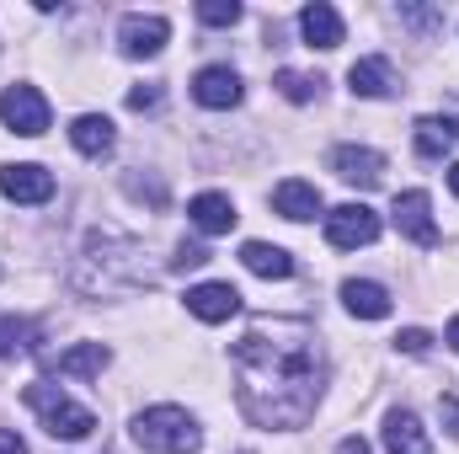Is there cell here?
Masks as SVG:
<instances>
[{
  "mask_svg": "<svg viewBox=\"0 0 459 454\" xmlns=\"http://www.w3.org/2000/svg\"><path fill=\"white\" fill-rule=\"evenodd\" d=\"M230 369H235V401L256 428H305L316 417L326 385V353L316 327L262 316L235 342Z\"/></svg>",
  "mask_w": 459,
  "mask_h": 454,
  "instance_id": "obj_1",
  "label": "cell"
},
{
  "mask_svg": "<svg viewBox=\"0 0 459 454\" xmlns=\"http://www.w3.org/2000/svg\"><path fill=\"white\" fill-rule=\"evenodd\" d=\"M22 401H27V412H38V423H43L59 444H81V439L97 433V417H91L86 406H75V401H70L59 385H48V380L22 385Z\"/></svg>",
  "mask_w": 459,
  "mask_h": 454,
  "instance_id": "obj_2",
  "label": "cell"
},
{
  "mask_svg": "<svg viewBox=\"0 0 459 454\" xmlns=\"http://www.w3.org/2000/svg\"><path fill=\"white\" fill-rule=\"evenodd\" d=\"M134 444L150 454H198L204 450V433L193 423V412L182 406H150L134 417Z\"/></svg>",
  "mask_w": 459,
  "mask_h": 454,
  "instance_id": "obj_3",
  "label": "cell"
},
{
  "mask_svg": "<svg viewBox=\"0 0 459 454\" xmlns=\"http://www.w3.org/2000/svg\"><path fill=\"white\" fill-rule=\"evenodd\" d=\"M0 118H5L11 134L38 139V134L48 128V102H43L38 86H5V97H0Z\"/></svg>",
  "mask_w": 459,
  "mask_h": 454,
  "instance_id": "obj_4",
  "label": "cell"
},
{
  "mask_svg": "<svg viewBox=\"0 0 459 454\" xmlns=\"http://www.w3.org/2000/svg\"><path fill=\"white\" fill-rule=\"evenodd\" d=\"M326 240L337 251H352V246H374L379 240V214L368 204H342L326 214Z\"/></svg>",
  "mask_w": 459,
  "mask_h": 454,
  "instance_id": "obj_5",
  "label": "cell"
},
{
  "mask_svg": "<svg viewBox=\"0 0 459 454\" xmlns=\"http://www.w3.org/2000/svg\"><path fill=\"white\" fill-rule=\"evenodd\" d=\"M390 220L401 235H411L417 246H438V225H433V198L422 193V188H411V193H395V209H390Z\"/></svg>",
  "mask_w": 459,
  "mask_h": 454,
  "instance_id": "obj_6",
  "label": "cell"
},
{
  "mask_svg": "<svg viewBox=\"0 0 459 454\" xmlns=\"http://www.w3.org/2000/svg\"><path fill=\"white\" fill-rule=\"evenodd\" d=\"M166 38H171V22H166V16H139V11H134V16L117 22V43H123L128 59H150V54H160Z\"/></svg>",
  "mask_w": 459,
  "mask_h": 454,
  "instance_id": "obj_7",
  "label": "cell"
},
{
  "mask_svg": "<svg viewBox=\"0 0 459 454\" xmlns=\"http://www.w3.org/2000/svg\"><path fill=\"white\" fill-rule=\"evenodd\" d=\"M0 193L11 204H48L54 198V171L22 161V166H0Z\"/></svg>",
  "mask_w": 459,
  "mask_h": 454,
  "instance_id": "obj_8",
  "label": "cell"
},
{
  "mask_svg": "<svg viewBox=\"0 0 459 454\" xmlns=\"http://www.w3.org/2000/svg\"><path fill=\"white\" fill-rule=\"evenodd\" d=\"M332 171L352 182V188H379L385 182V155L368 150V144H337L332 150Z\"/></svg>",
  "mask_w": 459,
  "mask_h": 454,
  "instance_id": "obj_9",
  "label": "cell"
},
{
  "mask_svg": "<svg viewBox=\"0 0 459 454\" xmlns=\"http://www.w3.org/2000/svg\"><path fill=\"white\" fill-rule=\"evenodd\" d=\"M187 310H193L198 321L220 327V321H230V316L240 310V289H235V284H198V289H187Z\"/></svg>",
  "mask_w": 459,
  "mask_h": 454,
  "instance_id": "obj_10",
  "label": "cell"
},
{
  "mask_svg": "<svg viewBox=\"0 0 459 454\" xmlns=\"http://www.w3.org/2000/svg\"><path fill=\"white\" fill-rule=\"evenodd\" d=\"M299 38H305L310 48H342L347 27H342V16H337V5H326V0L305 5V11H299Z\"/></svg>",
  "mask_w": 459,
  "mask_h": 454,
  "instance_id": "obj_11",
  "label": "cell"
},
{
  "mask_svg": "<svg viewBox=\"0 0 459 454\" xmlns=\"http://www.w3.org/2000/svg\"><path fill=\"white\" fill-rule=\"evenodd\" d=\"M193 97H198L204 108L225 113V108L240 102V75H235L230 65H209V70H198V75H193Z\"/></svg>",
  "mask_w": 459,
  "mask_h": 454,
  "instance_id": "obj_12",
  "label": "cell"
},
{
  "mask_svg": "<svg viewBox=\"0 0 459 454\" xmlns=\"http://www.w3.org/2000/svg\"><path fill=\"white\" fill-rule=\"evenodd\" d=\"M385 450L390 454H433V439H428V428L417 423V412L395 406V412L385 417Z\"/></svg>",
  "mask_w": 459,
  "mask_h": 454,
  "instance_id": "obj_13",
  "label": "cell"
},
{
  "mask_svg": "<svg viewBox=\"0 0 459 454\" xmlns=\"http://www.w3.org/2000/svg\"><path fill=\"white\" fill-rule=\"evenodd\" d=\"M70 144H75L86 161H102V155H113V144H117L113 118H102V113L75 118V123H70Z\"/></svg>",
  "mask_w": 459,
  "mask_h": 454,
  "instance_id": "obj_14",
  "label": "cell"
},
{
  "mask_svg": "<svg viewBox=\"0 0 459 454\" xmlns=\"http://www.w3.org/2000/svg\"><path fill=\"white\" fill-rule=\"evenodd\" d=\"M273 209H278L283 220H316V214H321V193H316L310 182L289 177V182L273 188Z\"/></svg>",
  "mask_w": 459,
  "mask_h": 454,
  "instance_id": "obj_15",
  "label": "cell"
},
{
  "mask_svg": "<svg viewBox=\"0 0 459 454\" xmlns=\"http://www.w3.org/2000/svg\"><path fill=\"white\" fill-rule=\"evenodd\" d=\"M342 305L358 316V321H385V316H390V294H385L379 284H368V278H347Z\"/></svg>",
  "mask_w": 459,
  "mask_h": 454,
  "instance_id": "obj_16",
  "label": "cell"
},
{
  "mask_svg": "<svg viewBox=\"0 0 459 454\" xmlns=\"http://www.w3.org/2000/svg\"><path fill=\"white\" fill-rule=\"evenodd\" d=\"M347 86H352V97H390V92H395V75H390V59H379V54H368V59H358V65L347 70Z\"/></svg>",
  "mask_w": 459,
  "mask_h": 454,
  "instance_id": "obj_17",
  "label": "cell"
},
{
  "mask_svg": "<svg viewBox=\"0 0 459 454\" xmlns=\"http://www.w3.org/2000/svg\"><path fill=\"white\" fill-rule=\"evenodd\" d=\"M187 220L204 230V235H225L235 225V204H230L225 193H198L193 204H187Z\"/></svg>",
  "mask_w": 459,
  "mask_h": 454,
  "instance_id": "obj_18",
  "label": "cell"
},
{
  "mask_svg": "<svg viewBox=\"0 0 459 454\" xmlns=\"http://www.w3.org/2000/svg\"><path fill=\"white\" fill-rule=\"evenodd\" d=\"M240 262L256 273V278H294V257L283 246H267V240H246L240 246Z\"/></svg>",
  "mask_w": 459,
  "mask_h": 454,
  "instance_id": "obj_19",
  "label": "cell"
},
{
  "mask_svg": "<svg viewBox=\"0 0 459 454\" xmlns=\"http://www.w3.org/2000/svg\"><path fill=\"white\" fill-rule=\"evenodd\" d=\"M459 144V123L455 118H417V155L422 161H438Z\"/></svg>",
  "mask_w": 459,
  "mask_h": 454,
  "instance_id": "obj_20",
  "label": "cell"
},
{
  "mask_svg": "<svg viewBox=\"0 0 459 454\" xmlns=\"http://www.w3.org/2000/svg\"><path fill=\"white\" fill-rule=\"evenodd\" d=\"M108 347L102 342H81V347H70V353H59V374H70V380H97L102 369H108Z\"/></svg>",
  "mask_w": 459,
  "mask_h": 454,
  "instance_id": "obj_21",
  "label": "cell"
},
{
  "mask_svg": "<svg viewBox=\"0 0 459 454\" xmlns=\"http://www.w3.org/2000/svg\"><path fill=\"white\" fill-rule=\"evenodd\" d=\"M273 86H278V97H289V102H316L326 81H321V75H299V70H278Z\"/></svg>",
  "mask_w": 459,
  "mask_h": 454,
  "instance_id": "obj_22",
  "label": "cell"
},
{
  "mask_svg": "<svg viewBox=\"0 0 459 454\" xmlns=\"http://www.w3.org/2000/svg\"><path fill=\"white\" fill-rule=\"evenodd\" d=\"M38 347V327L16 321V316H0V358H16V353H32Z\"/></svg>",
  "mask_w": 459,
  "mask_h": 454,
  "instance_id": "obj_23",
  "label": "cell"
},
{
  "mask_svg": "<svg viewBox=\"0 0 459 454\" xmlns=\"http://www.w3.org/2000/svg\"><path fill=\"white\" fill-rule=\"evenodd\" d=\"M198 22H209V27H235V22H240V5H235V0H204V5H198Z\"/></svg>",
  "mask_w": 459,
  "mask_h": 454,
  "instance_id": "obj_24",
  "label": "cell"
},
{
  "mask_svg": "<svg viewBox=\"0 0 459 454\" xmlns=\"http://www.w3.org/2000/svg\"><path fill=\"white\" fill-rule=\"evenodd\" d=\"M204 262H209V246H198V240H182L171 257V267H204Z\"/></svg>",
  "mask_w": 459,
  "mask_h": 454,
  "instance_id": "obj_25",
  "label": "cell"
},
{
  "mask_svg": "<svg viewBox=\"0 0 459 454\" xmlns=\"http://www.w3.org/2000/svg\"><path fill=\"white\" fill-rule=\"evenodd\" d=\"M395 347H401V353H411V358H422V353H428V347H433V337H428V332H422V327H406V332H401V337H395Z\"/></svg>",
  "mask_w": 459,
  "mask_h": 454,
  "instance_id": "obj_26",
  "label": "cell"
},
{
  "mask_svg": "<svg viewBox=\"0 0 459 454\" xmlns=\"http://www.w3.org/2000/svg\"><path fill=\"white\" fill-rule=\"evenodd\" d=\"M128 108H134V113H155V108H160V86H134V92H128Z\"/></svg>",
  "mask_w": 459,
  "mask_h": 454,
  "instance_id": "obj_27",
  "label": "cell"
},
{
  "mask_svg": "<svg viewBox=\"0 0 459 454\" xmlns=\"http://www.w3.org/2000/svg\"><path fill=\"white\" fill-rule=\"evenodd\" d=\"M438 417H444V428L459 439V396H438Z\"/></svg>",
  "mask_w": 459,
  "mask_h": 454,
  "instance_id": "obj_28",
  "label": "cell"
},
{
  "mask_svg": "<svg viewBox=\"0 0 459 454\" xmlns=\"http://www.w3.org/2000/svg\"><path fill=\"white\" fill-rule=\"evenodd\" d=\"M0 454H27V444H22L11 428H0Z\"/></svg>",
  "mask_w": 459,
  "mask_h": 454,
  "instance_id": "obj_29",
  "label": "cell"
},
{
  "mask_svg": "<svg viewBox=\"0 0 459 454\" xmlns=\"http://www.w3.org/2000/svg\"><path fill=\"white\" fill-rule=\"evenodd\" d=\"M337 454H368V444H363V439H358V433H347L342 444H337Z\"/></svg>",
  "mask_w": 459,
  "mask_h": 454,
  "instance_id": "obj_30",
  "label": "cell"
},
{
  "mask_svg": "<svg viewBox=\"0 0 459 454\" xmlns=\"http://www.w3.org/2000/svg\"><path fill=\"white\" fill-rule=\"evenodd\" d=\"M444 342H449V347H455V353H459V316H455V321H449V332H444Z\"/></svg>",
  "mask_w": 459,
  "mask_h": 454,
  "instance_id": "obj_31",
  "label": "cell"
},
{
  "mask_svg": "<svg viewBox=\"0 0 459 454\" xmlns=\"http://www.w3.org/2000/svg\"><path fill=\"white\" fill-rule=\"evenodd\" d=\"M449 188H455V198H459V166H449Z\"/></svg>",
  "mask_w": 459,
  "mask_h": 454,
  "instance_id": "obj_32",
  "label": "cell"
}]
</instances>
